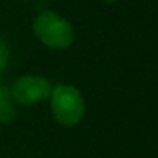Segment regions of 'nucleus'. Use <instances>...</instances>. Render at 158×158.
<instances>
[{
  "label": "nucleus",
  "instance_id": "obj_1",
  "mask_svg": "<svg viewBox=\"0 0 158 158\" xmlns=\"http://www.w3.org/2000/svg\"><path fill=\"white\" fill-rule=\"evenodd\" d=\"M32 31L42 45L55 51L68 49L74 42L72 25L54 11L40 12L32 23Z\"/></svg>",
  "mask_w": 158,
  "mask_h": 158
},
{
  "label": "nucleus",
  "instance_id": "obj_2",
  "mask_svg": "<svg viewBox=\"0 0 158 158\" xmlns=\"http://www.w3.org/2000/svg\"><path fill=\"white\" fill-rule=\"evenodd\" d=\"M51 112L54 120L64 127L75 126L85 115V98L78 88L71 85H57L52 88L51 95Z\"/></svg>",
  "mask_w": 158,
  "mask_h": 158
},
{
  "label": "nucleus",
  "instance_id": "obj_3",
  "mask_svg": "<svg viewBox=\"0 0 158 158\" xmlns=\"http://www.w3.org/2000/svg\"><path fill=\"white\" fill-rule=\"evenodd\" d=\"M52 91L51 81L42 75H32L26 74L19 77L11 88L12 97L20 103V105L29 106L42 103L49 98Z\"/></svg>",
  "mask_w": 158,
  "mask_h": 158
},
{
  "label": "nucleus",
  "instance_id": "obj_4",
  "mask_svg": "<svg viewBox=\"0 0 158 158\" xmlns=\"http://www.w3.org/2000/svg\"><path fill=\"white\" fill-rule=\"evenodd\" d=\"M109 2H115V0H109Z\"/></svg>",
  "mask_w": 158,
  "mask_h": 158
}]
</instances>
